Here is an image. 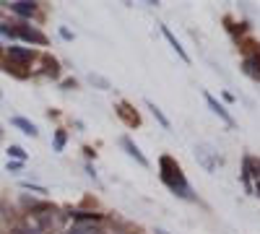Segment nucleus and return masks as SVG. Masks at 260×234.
<instances>
[{"label": "nucleus", "instance_id": "nucleus-24", "mask_svg": "<svg viewBox=\"0 0 260 234\" xmlns=\"http://www.w3.org/2000/svg\"><path fill=\"white\" fill-rule=\"evenodd\" d=\"M21 169V161H8V172H18Z\"/></svg>", "mask_w": 260, "mask_h": 234}, {"label": "nucleus", "instance_id": "nucleus-6", "mask_svg": "<svg viewBox=\"0 0 260 234\" xmlns=\"http://www.w3.org/2000/svg\"><path fill=\"white\" fill-rule=\"evenodd\" d=\"M115 110H117V117H120L127 127H138V125H141V115H138L133 107H130L127 102H117Z\"/></svg>", "mask_w": 260, "mask_h": 234}, {"label": "nucleus", "instance_id": "nucleus-23", "mask_svg": "<svg viewBox=\"0 0 260 234\" xmlns=\"http://www.w3.org/2000/svg\"><path fill=\"white\" fill-rule=\"evenodd\" d=\"M0 68H8V57H6V50H0Z\"/></svg>", "mask_w": 260, "mask_h": 234}, {"label": "nucleus", "instance_id": "nucleus-4", "mask_svg": "<svg viewBox=\"0 0 260 234\" xmlns=\"http://www.w3.org/2000/svg\"><path fill=\"white\" fill-rule=\"evenodd\" d=\"M252 50L242 57V73L252 81H260V45H250Z\"/></svg>", "mask_w": 260, "mask_h": 234}, {"label": "nucleus", "instance_id": "nucleus-11", "mask_svg": "<svg viewBox=\"0 0 260 234\" xmlns=\"http://www.w3.org/2000/svg\"><path fill=\"white\" fill-rule=\"evenodd\" d=\"M161 34H164V39H167V42H169V45H172V50H175V52H177V57H180L182 62H190V55L185 52V47H182V45H180V42H177V37H175V34H172V31H169L167 26H161Z\"/></svg>", "mask_w": 260, "mask_h": 234}, {"label": "nucleus", "instance_id": "nucleus-7", "mask_svg": "<svg viewBox=\"0 0 260 234\" xmlns=\"http://www.w3.org/2000/svg\"><path fill=\"white\" fill-rule=\"evenodd\" d=\"M252 177L260 180V161H255L252 156H245L242 159V182H245L247 190H252V182H250Z\"/></svg>", "mask_w": 260, "mask_h": 234}, {"label": "nucleus", "instance_id": "nucleus-13", "mask_svg": "<svg viewBox=\"0 0 260 234\" xmlns=\"http://www.w3.org/2000/svg\"><path fill=\"white\" fill-rule=\"evenodd\" d=\"M11 122H13V125L18 127L21 133H26V136H31V138H34V136L39 133V130H37V125H34V122H29L26 117H13Z\"/></svg>", "mask_w": 260, "mask_h": 234}, {"label": "nucleus", "instance_id": "nucleus-8", "mask_svg": "<svg viewBox=\"0 0 260 234\" xmlns=\"http://www.w3.org/2000/svg\"><path fill=\"white\" fill-rule=\"evenodd\" d=\"M120 146H122L125 151H127V156H130V159H136V161H138L141 166H148V159H146V156L141 154V148H138V146H136L133 141H130L127 136H122V138H120Z\"/></svg>", "mask_w": 260, "mask_h": 234}, {"label": "nucleus", "instance_id": "nucleus-16", "mask_svg": "<svg viewBox=\"0 0 260 234\" xmlns=\"http://www.w3.org/2000/svg\"><path fill=\"white\" fill-rule=\"evenodd\" d=\"M148 110H151V115H154V117L159 120V125L164 127V130H169V127H172V125H169V120H167V115H164V112H161V110L156 107V104H154V102H148Z\"/></svg>", "mask_w": 260, "mask_h": 234}, {"label": "nucleus", "instance_id": "nucleus-17", "mask_svg": "<svg viewBox=\"0 0 260 234\" xmlns=\"http://www.w3.org/2000/svg\"><path fill=\"white\" fill-rule=\"evenodd\" d=\"M11 234H45L39 226H31V224H24V226H16Z\"/></svg>", "mask_w": 260, "mask_h": 234}, {"label": "nucleus", "instance_id": "nucleus-3", "mask_svg": "<svg viewBox=\"0 0 260 234\" xmlns=\"http://www.w3.org/2000/svg\"><path fill=\"white\" fill-rule=\"evenodd\" d=\"M6 57L13 68H26V65H31L37 52L31 47H6Z\"/></svg>", "mask_w": 260, "mask_h": 234}, {"label": "nucleus", "instance_id": "nucleus-1", "mask_svg": "<svg viewBox=\"0 0 260 234\" xmlns=\"http://www.w3.org/2000/svg\"><path fill=\"white\" fill-rule=\"evenodd\" d=\"M159 177H161V182H164L175 195H180V198H185V200H192V198H195L192 190H190V185H187V177H185V172H182V166L177 164V159H172L169 154L159 156Z\"/></svg>", "mask_w": 260, "mask_h": 234}, {"label": "nucleus", "instance_id": "nucleus-21", "mask_svg": "<svg viewBox=\"0 0 260 234\" xmlns=\"http://www.w3.org/2000/svg\"><path fill=\"white\" fill-rule=\"evenodd\" d=\"M21 187H24V190H31V193H39V195L47 193V190L42 187V185H31V182H21Z\"/></svg>", "mask_w": 260, "mask_h": 234}, {"label": "nucleus", "instance_id": "nucleus-15", "mask_svg": "<svg viewBox=\"0 0 260 234\" xmlns=\"http://www.w3.org/2000/svg\"><path fill=\"white\" fill-rule=\"evenodd\" d=\"M65 234H104L99 226H94V224H76L73 229H68Z\"/></svg>", "mask_w": 260, "mask_h": 234}, {"label": "nucleus", "instance_id": "nucleus-14", "mask_svg": "<svg viewBox=\"0 0 260 234\" xmlns=\"http://www.w3.org/2000/svg\"><path fill=\"white\" fill-rule=\"evenodd\" d=\"M42 62H45V76H50V78H60V62H57L55 57L45 55V57H42Z\"/></svg>", "mask_w": 260, "mask_h": 234}, {"label": "nucleus", "instance_id": "nucleus-2", "mask_svg": "<svg viewBox=\"0 0 260 234\" xmlns=\"http://www.w3.org/2000/svg\"><path fill=\"white\" fill-rule=\"evenodd\" d=\"M31 211H34L37 226L45 234H62L65 231V219H68V214H62V211L55 208L52 203H34Z\"/></svg>", "mask_w": 260, "mask_h": 234}, {"label": "nucleus", "instance_id": "nucleus-10", "mask_svg": "<svg viewBox=\"0 0 260 234\" xmlns=\"http://www.w3.org/2000/svg\"><path fill=\"white\" fill-rule=\"evenodd\" d=\"M13 13L24 16V18H31L37 13V3H29V0H16V3H6Z\"/></svg>", "mask_w": 260, "mask_h": 234}, {"label": "nucleus", "instance_id": "nucleus-25", "mask_svg": "<svg viewBox=\"0 0 260 234\" xmlns=\"http://www.w3.org/2000/svg\"><path fill=\"white\" fill-rule=\"evenodd\" d=\"M62 89H68V91H71V89H76V81H73V78H68V81H62Z\"/></svg>", "mask_w": 260, "mask_h": 234}, {"label": "nucleus", "instance_id": "nucleus-19", "mask_svg": "<svg viewBox=\"0 0 260 234\" xmlns=\"http://www.w3.org/2000/svg\"><path fill=\"white\" fill-rule=\"evenodd\" d=\"M65 143H68V136H65V130H55V151H62Z\"/></svg>", "mask_w": 260, "mask_h": 234}, {"label": "nucleus", "instance_id": "nucleus-26", "mask_svg": "<svg viewBox=\"0 0 260 234\" xmlns=\"http://www.w3.org/2000/svg\"><path fill=\"white\" fill-rule=\"evenodd\" d=\"M255 190H257V193H260V180H257V185H255Z\"/></svg>", "mask_w": 260, "mask_h": 234}, {"label": "nucleus", "instance_id": "nucleus-5", "mask_svg": "<svg viewBox=\"0 0 260 234\" xmlns=\"http://www.w3.org/2000/svg\"><path fill=\"white\" fill-rule=\"evenodd\" d=\"M13 31H16V37H21L24 42H31V45H42V47L47 45V37L42 34L37 26H31V24H16Z\"/></svg>", "mask_w": 260, "mask_h": 234}, {"label": "nucleus", "instance_id": "nucleus-28", "mask_svg": "<svg viewBox=\"0 0 260 234\" xmlns=\"http://www.w3.org/2000/svg\"><path fill=\"white\" fill-rule=\"evenodd\" d=\"M0 96H3V91H0Z\"/></svg>", "mask_w": 260, "mask_h": 234}, {"label": "nucleus", "instance_id": "nucleus-22", "mask_svg": "<svg viewBox=\"0 0 260 234\" xmlns=\"http://www.w3.org/2000/svg\"><path fill=\"white\" fill-rule=\"evenodd\" d=\"M0 34H3V37H16V31L11 29V24H0Z\"/></svg>", "mask_w": 260, "mask_h": 234}, {"label": "nucleus", "instance_id": "nucleus-9", "mask_svg": "<svg viewBox=\"0 0 260 234\" xmlns=\"http://www.w3.org/2000/svg\"><path fill=\"white\" fill-rule=\"evenodd\" d=\"M206 104L211 107V112H213V115H219V117H221V120H224L229 127H234V117L226 112V107H224V104H219V102H216L211 94H206Z\"/></svg>", "mask_w": 260, "mask_h": 234}, {"label": "nucleus", "instance_id": "nucleus-12", "mask_svg": "<svg viewBox=\"0 0 260 234\" xmlns=\"http://www.w3.org/2000/svg\"><path fill=\"white\" fill-rule=\"evenodd\" d=\"M68 216H73V219H78V224H96V221H102L104 216L102 214H96V211H68Z\"/></svg>", "mask_w": 260, "mask_h": 234}, {"label": "nucleus", "instance_id": "nucleus-20", "mask_svg": "<svg viewBox=\"0 0 260 234\" xmlns=\"http://www.w3.org/2000/svg\"><path fill=\"white\" fill-rule=\"evenodd\" d=\"M89 81H91V83H96V86H99V89H104V91L110 89V81L102 78V76H96V73H91V76H89Z\"/></svg>", "mask_w": 260, "mask_h": 234}, {"label": "nucleus", "instance_id": "nucleus-18", "mask_svg": "<svg viewBox=\"0 0 260 234\" xmlns=\"http://www.w3.org/2000/svg\"><path fill=\"white\" fill-rule=\"evenodd\" d=\"M8 156H13V159H16V161H21V164L26 161V151H24L21 146H11V148H8Z\"/></svg>", "mask_w": 260, "mask_h": 234}, {"label": "nucleus", "instance_id": "nucleus-27", "mask_svg": "<svg viewBox=\"0 0 260 234\" xmlns=\"http://www.w3.org/2000/svg\"><path fill=\"white\" fill-rule=\"evenodd\" d=\"M0 136H3V130H0Z\"/></svg>", "mask_w": 260, "mask_h": 234}]
</instances>
